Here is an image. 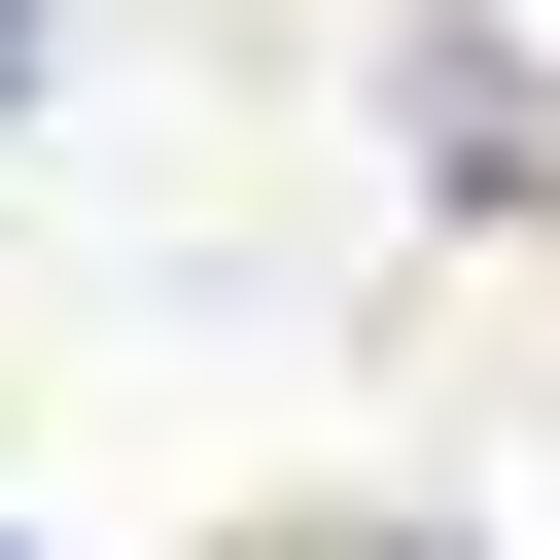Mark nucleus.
I'll list each match as a JSON object with an SVG mask.
<instances>
[{
  "mask_svg": "<svg viewBox=\"0 0 560 560\" xmlns=\"http://www.w3.org/2000/svg\"><path fill=\"white\" fill-rule=\"evenodd\" d=\"M35 35H70V0H0V105H35Z\"/></svg>",
  "mask_w": 560,
  "mask_h": 560,
  "instance_id": "obj_1",
  "label": "nucleus"
}]
</instances>
